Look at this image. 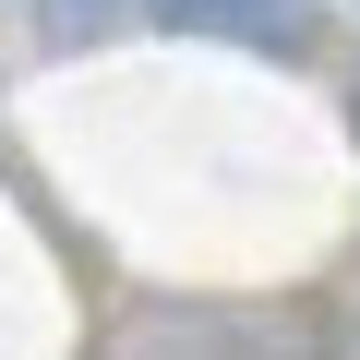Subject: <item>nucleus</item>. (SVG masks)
Returning a JSON list of instances; mask_svg holds the SVG:
<instances>
[{
  "mask_svg": "<svg viewBox=\"0 0 360 360\" xmlns=\"http://www.w3.org/2000/svg\"><path fill=\"white\" fill-rule=\"evenodd\" d=\"M144 13L168 37H229V49H264V60L300 49V13H288V0H144Z\"/></svg>",
  "mask_w": 360,
  "mask_h": 360,
  "instance_id": "nucleus-1",
  "label": "nucleus"
},
{
  "mask_svg": "<svg viewBox=\"0 0 360 360\" xmlns=\"http://www.w3.org/2000/svg\"><path fill=\"white\" fill-rule=\"evenodd\" d=\"M37 13H49L60 37H96V25H108V0H37Z\"/></svg>",
  "mask_w": 360,
  "mask_h": 360,
  "instance_id": "nucleus-2",
  "label": "nucleus"
}]
</instances>
